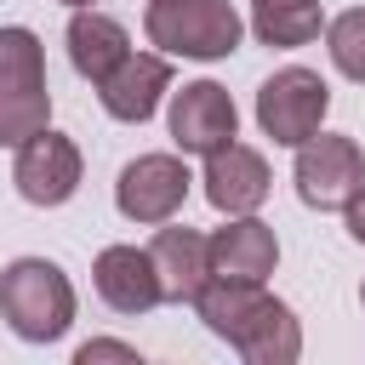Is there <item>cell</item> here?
Listing matches in <instances>:
<instances>
[{
    "label": "cell",
    "mask_w": 365,
    "mask_h": 365,
    "mask_svg": "<svg viewBox=\"0 0 365 365\" xmlns=\"http://www.w3.org/2000/svg\"><path fill=\"white\" fill-rule=\"evenodd\" d=\"M74 285L46 257H11L0 268V319L23 342H57L74 325Z\"/></svg>",
    "instance_id": "1"
},
{
    "label": "cell",
    "mask_w": 365,
    "mask_h": 365,
    "mask_svg": "<svg viewBox=\"0 0 365 365\" xmlns=\"http://www.w3.org/2000/svg\"><path fill=\"white\" fill-rule=\"evenodd\" d=\"M51 125V86H46V46L23 23H0V148Z\"/></svg>",
    "instance_id": "2"
},
{
    "label": "cell",
    "mask_w": 365,
    "mask_h": 365,
    "mask_svg": "<svg viewBox=\"0 0 365 365\" xmlns=\"http://www.w3.org/2000/svg\"><path fill=\"white\" fill-rule=\"evenodd\" d=\"M143 34L165 57H194V63H222L245 40V17L228 0H171L143 11Z\"/></svg>",
    "instance_id": "3"
},
{
    "label": "cell",
    "mask_w": 365,
    "mask_h": 365,
    "mask_svg": "<svg viewBox=\"0 0 365 365\" xmlns=\"http://www.w3.org/2000/svg\"><path fill=\"white\" fill-rule=\"evenodd\" d=\"M331 114V86L319 68H302V63H285L274 68L262 86H257V125L262 137H274L279 148H297L308 143Z\"/></svg>",
    "instance_id": "4"
},
{
    "label": "cell",
    "mask_w": 365,
    "mask_h": 365,
    "mask_svg": "<svg viewBox=\"0 0 365 365\" xmlns=\"http://www.w3.org/2000/svg\"><path fill=\"white\" fill-rule=\"evenodd\" d=\"M291 182H297V200L308 211H342L365 188V154H359L354 137H336V131L319 125L308 143H297Z\"/></svg>",
    "instance_id": "5"
},
{
    "label": "cell",
    "mask_w": 365,
    "mask_h": 365,
    "mask_svg": "<svg viewBox=\"0 0 365 365\" xmlns=\"http://www.w3.org/2000/svg\"><path fill=\"white\" fill-rule=\"evenodd\" d=\"M80 177H86V160H80V143L63 137V131H34L11 148V182L29 205L51 211V205H68L80 194Z\"/></svg>",
    "instance_id": "6"
},
{
    "label": "cell",
    "mask_w": 365,
    "mask_h": 365,
    "mask_svg": "<svg viewBox=\"0 0 365 365\" xmlns=\"http://www.w3.org/2000/svg\"><path fill=\"white\" fill-rule=\"evenodd\" d=\"M188 165L182 154H137L120 165V182H114V205L125 222H143V228H160L171 222L182 205H188Z\"/></svg>",
    "instance_id": "7"
},
{
    "label": "cell",
    "mask_w": 365,
    "mask_h": 365,
    "mask_svg": "<svg viewBox=\"0 0 365 365\" xmlns=\"http://www.w3.org/2000/svg\"><path fill=\"white\" fill-rule=\"evenodd\" d=\"M165 125H171V143L177 154H211L222 143L240 137V108L228 97V86L217 80H188L182 91H171V108H165Z\"/></svg>",
    "instance_id": "8"
},
{
    "label": "cell",
    "mask_w": 365,
    "mask_h": 365,
    "mask_svg": "<svg viewBox=\"0 0 365 365\" xmlns=\"http://www.w3.org/2000/svg\"><path fill=\"white\" fill-rule=\"evenodd\" d=\"M171 97V57L165 51H125V63L97 80V103L108 120L120 125H143L154 120V108Z\"/></svg>",
    "instance_id": "9"
},
{
    "label": "cell",
    "mask_w": 365,
    "mask_h": 365,
    "mask_svg": "<svg viewBox=\"0 0 365 365\" xmlns=\"http://www.w3.org/2000/svg\"><path fill=\"white\" fill-rule=\"evenodd\" d=\"M205 200L222 211V217H240V211H257L262 200H268V188H274V177H268V160L251 148V143H222V148H211L205 154Z\"/></svg>",
    "instance_id": "10"
},
{
    "label": "cell",
    "mask_w": 365,
    "mask_h": 365,
    "mask_svg": "<svg viewBox=\"0 0 365 365\" xmlns=\"http://www.w3.org/2000/svg\"><path fill=\"white\" fill-rule=\"evenodd\" d=\"M205 262L217 279H268L279 268V240L257 211H240L217 234H205Z\"/></svg>",
    "instance_id": "11"
},
{
    "label": "cell",
    "mask_w": 365,
    "mask_h": 365,
    "mask_svg": "<svg viewBox=\"0 0 365 365\" xmlns=\"http://www.w3.org/2000/svg\"><path fill=\"white\" fill-rule=\"evenodd\" d=\"M91 285L114 314H148L160 308V279L148 245H103L91 262Z\"/></svg>",
    "instance_id": "12"
},
{
    "label": "cell",
    "mask_w": 365,
    "mask_h": 365,
    "mask_svg": "<svg viewBox=\"0 0 365 365\" xmlns=\"http://www.w3.org/2000/svg\"><path fill=\"white\" fill-rule=\"evenodd\" d=\"M268 291H262V279H205L200 285V297H194V314H200V325L217 336V342H228V348H240L245 342V331L268 314Z\"/></svg>",
    "instance_id": "13"
},
{
    "label": "cell",
    "mask_w": 365,
    "mask_h": 365,
    "mask_svg": "<svg viewBox=\"0 0 365 365\" xmlns=\"http://www.w3.org/2000/svg\"><path fill=\"white\" fill-rule=\"evenodd\" d=\"M148 257H154L160 302H194V297H200V285L211 279L205 234H194V228H171V222H160V228H154V240H148Z\"/></svg>",
    "instance_id": "14"
},
{
    "label": "cell",
    "mask_w": 365,
    "mask_h": 365,
    "mask_svg": "<svg viewBox=\"0 0 365 365\" xmlns=\"http://www.w3.org/2000/svg\"><path fill=\"white\" fill-rule=\"evenodd\" d=\"M68 63H74V74L80 80H108L120 63H125V51H131V34H125V23L120 17H108V11H97V6H80L74 17H68Z\"/></svg>",
    "instance_id": "15"
},
{
    "label": "cell",
    "mask_w": 365,
    "mask_h": 365,
    "mask_svg": "<svg viewBox=\"0 0 365 365\" xmlns=\"http://www.w3.org/2000/svg\"><path fill=\"white\" fill-rule=\"evenodd\" d=\"M251 34L262 46L297 51L325 34V11H319V0H251Z\"/></svg>",
    "instance_id": "16"
},
{
    "label": "cell",
    "mask_w": 365,
    "mask_h": 365,
    "mask_svg": "<svg viewBox=\"0 0 365 365\" xmlns=\"http://www.w3.org/2000/svg\"><path fill=\"white\" fill-rule=\"evenodd\" d=\"M234 354H240L245 365H297V359H302V319L274 297L268 314L245 331V342H240Z\"/></svg>",
    "instance_id": "17"
},
{
    "label": "cell",
    "mask_w": 365,
    "mask_h": 365,
    "mask_svg": "<svg viewBox=\"0 0 365 365\" xmlns=\"http://www.w3.org/2000/svg\"><path fill=\"white\" fill-rule=\"evenodd\" d=\"M325 51H331V68L354 86H365V6H348L325 23Z\"/></svg>",
    "instance_id": "18"
},
{
    "label": "cell",
    "mask_w": 365,
    "mask_h": 365,
    "mask_svg": "<svg viewBox=\"0 0 365 365\" xmlns=\"http://www.w3.org/2000/svg\"><path fill=\"white\" fill-rule=\"evenodd\" d=\"M103 359H120V365H137L143 354H137L131 342H108V336H91V342H80V348H74V365H103Z\"/></svg>",
    "instance_id": "19"
},
{
    "label": "cell",
    "mask_w": 365,
    "mask_h": 365,
    "mask_svg": "<svg viewBox=\"0 0 365 365\" xmlns=\"http://www.w3.org/2000/svg\"><path fill=\"white\" fill-rule=\"evenodd\" d=\"M342 217H348V234H354V240L365 245V188H359V194H354V200L342 205Z\"/></svg>",
    "instance_id": "20"
},
{
    "label": "cell",
    "mask_w": 365,
    "mask_h": 365,
    "mask_svg": "<svg viewBox=\"0 0 365 365\" xmlns=\"http://www.w3.org/2000/svg\"><path fill=\"white\" fill-rule=\"evenodd\" d=\"M57 6H68V11H80V6H97V0H57Z\"/></svg>",
    "instance_id": "21"
},
{
    "label": "cell",
    "mask_w": 365,
    "mask_h": 365,
    "mask_svg": "<svg viewBox=\"0 0 365 365\" xmlns=\"http://www.w3.org/2000/svg\"><path fill=\"white\" fill-rule=\"evenodd\" d=\"M148 6H171V0H148Z\"/></svg>",
    "instance_id": "22"
}]
</instances>
